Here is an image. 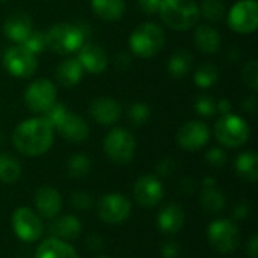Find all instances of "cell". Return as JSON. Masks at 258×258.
<instances>
[{"label":"cell","mask_w":258,"mask_h":258,"mask_svg":"<svg viewBox=\"0 0 258 258\" xmlns=\"http://www.w3.org/2000/svg\"><path fill=\"white\" fill-rule=\"evenodd\" d=\"M21 175L20 162L11 154L0 153V181L2 183H14Z\"/></svg>","instance_id":"cell-29"},{"label":"cell","mask_w":258,"mask_h":258,"mask_svg":"<svg viewBox=\"0 0 258 258\" xmlns=\"http://www.w3.org/2000/svg\"><path fill=\"white\" fill-rule=\"evenodd\" d=\"M57 97L56 85L48 79H36L24 89V104L32 113L42 115L54 103Z\"/></svg>","instance_id":"cell-9"},{"label":"cell","mask_w":258,"mask_h":258,"mask_svg":"<svg viewBox=\"0 0 258 258\" xmlns=\"http://www.w3.org/2000/svg\"><path fill=\"white\" fill-rule=\"evenodd\" d=\"M210 141V128L204 121L192 119L184 122L177 132V144L186 151H198Z\"/></svg>","instance_id":"cell-13"},{"label":"cell","mask_w":258,"mask_h":258,"mask_svg":"<svg viewBox=\"0 0 258 258\" xmlns=\"http://www.w3.org/2000/svg\"><path fill=\"white\" fill-rule=\"evenodd\" d=\"M194 44L204 54H215L219 51L222 39L218 29L210 24H197L194 32Z\"/></svg>","instance_id":"cell-20"},{"label":"cell","mask_w":258,"mask_h":258,"mask_svg":"<svg viewBox=\"0 0 258 258\" xmlns=\"http://www.w3.org/2000/svg\"><path fill=\"white\" fill-rule=\"evenodd\" d=\"M88 29L79 23H56L45 32L47 48L56 54H73L85 44Z\"/></svg>","instance_id":"cell-2"},{"label":"cell","mask_w":258,"mask_h":258,"mask_svg":"<svg viewBox=\"0 0 258 258\" xmlns=\"http://www.w3.org/2000/svg\"><path fill=\"white\" fill-rule=\"evenodd\" d=\"M215 136L218 142L227 148H240L249 141L251 127L239 115H222L215 124Z\"/></svg>","instance_id":"cell-5"},{"label":"cell","mask_w":258,"mask_h":258,"mask_svg":"<svg viewBox=\"0 0 258 258\" xmlns=\"http://www.w3.org/2000/svg\"><path fill=\"white\" fill-rule=\"evenodd\" d=\"M236 171L237 174L248 180L255 181L258 178V156L254 151H245L237 156L236 159Z\"/></svg>","instance_id":"cell-27"},{"label":"cell","mask_w":258,"mask_h":258,"mask_svg":"<svg viewBox=\"0 0 258 258\" xmlns=\"http://www.w3.org/2000/svg\"><path fill=\"white\" fill-rule=\"evenodd\" d=\"M23 47H26L29 51H32L33 54H41L47 50V42H45V32H39V30H32L30 35L24 39V42L21 44Z\"/></svg>","instance_id":"cell-35"},{"label":"cell","mask_w":258,"mask_h":258,"mask_svg":"<svg viewBox=\"0 0 258 258\" xmlns=\"http://www.w3.org/2000/svg\"><path fill=\"white\" fill-rule=\"evenodd\" d=\"M71 204L77 210H88L92 206V198L85 192H76L71 197Z\"/></svg>","instance_id":"cell-38"},{"label":"cell","mask_w":258,"mask_h":258,"mask_svg":"<svg viewBox=\"0 0 258 258\" xmlns=\"http://www.w3.org/2000/svg\"><path fill=\"white\" fill-rule=\"evenodd\" d=\"M200 17L210 23H219L225 18L227 9L222 0H203L200 3Z\"/></svg>","instance_id":"cell-31"},{"label":"cell","mask_w":258,"mask_h":258,"mask_svg":"<svg viewBox=\"0 0 258 258\" xmlns=\"http://www.w3.org/2000/svg\"><path fill=\"white\" fill-rule=\"evenodd\" d=\"M135 200L144 207H154L157 206L165 195V187L157 175L145 174L139 177L133 187Z\"/></svg>","instance_id":"cell-14"},{"label":"cell","mask_w":258,"mask_h":258,"mask_svg":"<svg viewBox=\"0 0 258 258\" xmlns=\"http://www.w3.org/2000/svg\"><path fill=\"white\" fill-rule=\"evenodd\" d=\"M97 258H110V257H106V255H100V257H97Z\"/></svg>","instance_id":"cell-49"},{"label":"cell","mask_w":258,"mask_h":258,"mask_svg":"<svg viewBox=\"0 0 258 258\" xmlns=\"http://www.w3.org/2000/svg\"><path fill=\"white\" fill-rule=\"evenodd\" d=\"M242 109H243L246 113H249V115H255V113H257L258 100L255 92H252L249 97H246V98L242 101Z\"/></svg>","instance_id":"cell-41"},{"label":"cell","mask_w":258,"mask_h":258,"mask_svg":"<svg viewBox=\"0 0 258 258\" xmlns=\"http://www.w3.org/2000/svg\"><path fill=\"white\" fill-rule=\"evenodd\" d=\"M54 141L53 127L42 118H29L20 122L12 132L14 148L29 157H36L45 154Z\"/></svg>","instance_id":"cell-1"},{"label":"cell","mask_w":258,"mask_h":258,"mask_svg":"<svg viewBox=\"0 0 258 258\" xmlns=\"http://www.w3.org/2000/svg\"><path fill=\"white\" fill-rule=\"evenodd\" d=\"M242 79L243 83L252 91H258V60L257 59H251L249 62H246V65L242 70Z\"/></svg>","instance_id":"cell-36"},{"label":"cell","mask_w":258,"mask_h":258,"mask_svg":"<svg viewBox=\"0 0 258 258\" xmlns=\"http://www.w3.org/2000/svg\"><path fill=\"white\" fill-rule=\"evenodd\" d=\"M200 201H201L203 209L206 212H210V213H218L225 206V197L221 190L216 189V186L204 187L201 190Z\"/></svg>","instance_id":"cell-30"},{"label":"cell","mask_w":258,"mask_h":258,"mask_svg":"<svg viewBox=\"0 0 258 258\" xmlns=\"http://www.w3.org/2000/svg\"><path fill=\"white\" fill-rule=\"evenodd\" d=\"M194 109L198 115H201L204 118H212L218 113L216 112V100L209 94L198 95L194 101Z\"/></svg>","instance_id":"cell-34"},{"label":"cell","mask_w":258,"mask_h":258,"mask_svg":"<svg viewBox=\"0 0 258 258\" xmlns=\"http://www.w3.org/2000/svg\"><path fill=\"white\" fill-rule=\"evenodd\" d=\"M203 186H204V187H212V186H216V181H215L213 178H204Z\"/></svg>","instance_id":"cell-48"},{"label":"cell","mask_w":258,"mask_h":258,"mask_svg":"<svg viewBox=\"0 0 258 258\" xmlns=\"http://www.w3.org/2000/svg\"><path fill=\"white\" fill-rule=\"evenodd\" d=\"M0 62H2V53H0Z\"/></svg>","instance_id":"cell-50"},{"label":"cell","mask_w":258,"mask_h":258,"mask_svg":"<svg viewBox=\"0 0 258 258\" xmlns=\"http://www.w3.org/2000/svg\"><path fill=\"white\" fill-rule=\"evenodd\" d=\"M166 42V35L162 26L145 21L133 29L128 36V48L139 59L154 57L162 51Z\"/></svg>","instance_id":"cell-3"},{"label":"cell","mask_w":258,"mask_h":258,"mask_svg":"<svg viewBox=\"0 0 258 258\" xmlns=\"http://www.w3.org/2000/svg\"><path fill=\"white\" fill-rule=\"evenodd\" d=\"M228 27L240 35H251L258 29L257 0H239L227 11Z\"/></svg>","instance_id":"cell-8"},{"label":"cell","mask_w":258,"mask_h":258,"mask_svg":"<svg viewBox=\"0 0 258 258\" xmlns=\"http://www.w3.org/2000/svg\"><path fill=\"white\" fill-rule=\"evenodd\" d=\"M219 80V70L215 63H203L194 71V83L201 89L215 86Z\"/></svg>","instance_id":"cell-28"},{"label":"cell","mask_w":258,"mask_h":258,"mask_svg":"<svg viewBox=\"0 0 258 258\" xmlns=\"http://www.w3.org/2000/svg\"><path fill=\"white\" fill-rule=\"evenodd\" d=\"M246 252L249 258H257L258 257V236L257 234H252V237L249 239L248 242V248H246Z\"/></svg>","instance_id":"cell-45"},{"label":"cell","mask_w":258,"mask_h":258,"mask_svg":"<svg viewBox=\"0 0 258 258\" xmlns=\"http://www.w3.org/2000/svg\"><path fill=\"white\" fill-rule=\"evenodd\" d=\"M11 222L15 236L23 242H36L44 233L41 216L29 207H18L12 213Z\"/></svg>","instance_id":"cell-11"},{"label":"cell","mask_w":258,"mask_h":258,"mask_svg":"<svg viewBox=\"0 0 258 258\" xmlns=\"http://www.w3.org/2000/svg\"><path fill=\"white\" fill-rule=\"evenodd\" d=\"M83 74L85 71L77 57H67L56 68V80L65 88H73L79 85L83 79Z\"/></svg>","instance_id":"cell-23"},{"label":"cell","mask_w":258,"mask_h":258,"mask_svg":"<svg viewBox=\"0 0 258 258\" xmlns=\"http://www.w3.org/2000/svg\"><path fill=\"white\" fill-rule=\"evenodd\" d=\"M91 8L103 21H118L125 14L124 0H91Z\"/></svg>","instance_id":"cell-25"},{"label":"cell","mask_w":258,"mask_h":258,"mask_svg":"<svg viewBox=\"0 0 258 258\" xmlns=\"http://www.w3.org/2000/svg\"><path fill=\"white\" fill-rule=\"evenodd\" d=\"M98 218L106 224H121L132 213L130 201L121 194H107L100 198L97 206Z\"/></svg>","instance_id":"cell-12"},{"label":"cell","mask_w":258,"mask_h":258,"mask_svg":"<svg viewBox=\"0 0 258 258\" xmlns=\"http://www.w3.org/2000/svg\"><path fill=\"white\" fill-rule=\"evenodd\" d=\"M101 245H103V240H101V239H98L95 234H94V236H91V237L88 239V246H89L91 249H98Z\"/></svg>","instance_id":"cell-47"},{"label":"cell","mask_w":258,"mask_h":258,"mask_svg":"<svg viewBox=\"0 0 258 258\" xmlns=\"http://www.w3.org/2000/svg\"><path fill=\"white\" fill-rule=\"evenodd\" d=\"M194 56L189 50L178 48L175 50L168 60V73L174 79H183L192 71Z\"/></svg>","instance_id":"cell-26"},{"label":"cell","mask_w":258,"mask_h":258,"mask_svg":"<svg viewBox=\"0 0 258 258\" xmlns=\"http://www.w3.org/2000/svg\"><path fill=\"white\" fill-rule=\"evenodd\" d=\"M77 60L80 62L83 71L89 74H101L109 67V56L106 50L94 42H85L77 51Z\"/></svg>","instance_id":"cell-15"},{"label":"cell","mask_w":258,"mask_h":258,"mask_svg":"<svg viewBox=\"0 0 258 258\" xmlns=\"http://www.w3.org/2000/svg\"><path fill=\"white\" fill-rule=\"evenodd\" d=\"M184 225V212L178 204H166L157 215V227L165 234H177Z\"/></svg>","instance_id":"cell-21"},{"label":"cell","mask_w":258,"mask_h":258,"mask_svg":"<svg viewBox=\"0 0 258 258\" xmlns=\"http://www.w3.org/2000/svg\"><path fill=\"white\" fill-rule=\"evenodd\" d=\"M160 3H162V0H138L139 9L144 14H148V15L157 14L159 8H160Z\"/></svg>","instance_id":"cell-40"},{"label":"cell","mask_w":258,"mask_h":258,"mask_svg":"<svg viewBox=\"0 0 258 258\" xmlns=\"http://www.w3.org/2000/svg\"><path fill=\"white\" fill-rule=\"evenodd\" d=\"M67 171L73 178H83L91 171V159L83 153L73 154L67 163Z\"/></svg>","instance_id":"cell-32"},{"label":"cell","mask_w":258,"mask_h":258,"mask_svg":"<svg viewBox=\"0 0 258 258\" xmlns=\"http://www.w3.org/2000/svg\"><path fill=\"white\" fill-rule=\"evenodd\" d=\"M248 212H249V209H248L245 204H240V206L236 207V210L233 212V215H234L236 218H239V219H243V218L248 216Z\"/></svg>","instance_id":"cell-46"},{"label":"cell","mask_w":258,"mask_h":258,"mask_svg":"<svg viewBox=\"0 0 258 258\" xmlns=\"http://www.w3.org/2000/svg\"><path fill=\"white\" fill-rule=\"evenodd\" d=\"M104 153L116 165L128 163L136 151V141L135 136L121 127L112 128L104 138Z\"/></svg>","instance_id":"cell-6"},{"label":"cell","mask_w":258,"mask_h":258,"mask_svg":"<svg viewBox=\"0 0 258 258\" xmlns=\"http://www.w3.org/2000/svg\"><path fill=\"white\" fill-rule=\"evenodd\" d=\"M127 116H128V119H130V122H132L133 125L141 127V125H144V124L150 119V116H151V109H150V106H148L147 103L138 101V103H133V104L128 107Z\"/></svg>","instance_id":"cell-33"},{"label":"cell","mask_w":258,"mask_h":258,"mask_svg":"<svg viewBox=\"0 0 258 258\" xmlns=\"http://www.w3.org/2000/svg\"><path fill=\"white\" fill-rule=\"evenodd\" d=\"M32 30H33V21H32L30 15L23 11L12 12L3 21L5 36L15 44H23Z\"/></svg>","instance_id":"cell-18"},{"label":"cell","mask_w":258,"mask_h":258,"mask_svg":"<svg viewBox=\"0 0 258 258\" xmlns=\"http://www.w3.org/2000/svg\"><path fill=\"white\" fill-rule=\"evenodd\" d=\"M115 65H116L119 70H127V68H130V65H132V56H130L128 53H125V51L118 53V54H116V59H115Z\"/></svg>","instance_id":"cell-43"},{"label":"cell","mask_w":258,"mask_h":258,"mask_svg":"<svg viewBox=\"0 0 258 258\" xmlns=\"http://www.w3.org/2000/svg\"><path fill=\"white\" fill-rule=\"evenodd\" d=\"M80 231H82L80 219L73 215L60 216L50 225V233L53 234V237L65 242L76 239L80 234Z\"/></svg>","instance_id":"cell-24"},{"label":"cell","mask_w":258,"mask_h":258,"mask_svg":"<svg viewBox=\"0 0 258 258\" xmlns=\"http://www.w3.org/2000/svg\"><path fill=\"white\" fill-rule=\"evenodd\" d=\"M157 14L165 26L177 32L190 30L200 20V8L195 0H162Z\"/></svg>","instance_id":"cell-4"},{"label":"cell","mask_w":258,"mask_h":258,"mask_svg":"<svg viewBox=\"0 0 258 258\" xmlns=\"http://www.w3.org/2000/svg\"><path fill=\"white\" fill-rule=\"evenodd\" d=\"M231 109H233V104L228 98H221L216 101V112L221 113V116L231 113Z\"/></svg>","instance_id":"cell-44"},{"label":"cell","mask_w":258,"mask_h":258,"mask_svg":"<svg viewBox=\"0 0 258 258\" xmlns=\"http://www.w3.org/2000/svg\"><path fill=\"white\" fill-rule=\"evenodd\" d=\"M35 258H79V255L68 242L50 237L36 248Z\"/></svg>","instance_id":"cell-22"},{"label":"cell","mask_w":258,"mask_h":258,"mask_svg":"<svg viewBox=\"0 0 258 258\" xmlns=\"http://www.w3.org/2000/svg\"><path fill=\"white\" fill-rule=\"evenodd\" d=\"M206 160L213 168H222L227 163V153L222 148H218V147L210 148L206 153Z\"/></svg>","instance_id":"cell-37"},{"label":"cell","mask_w":258,"mask_h":258,"mask_svg":"<svg viewBox=\"0 0 258 258\" xmlns=\"http://www.w3.org/2000/svg\"><path fill=\"white\" fill-rule=\"evenodd\" d=\"M2 62L5 70L15 79H29L38 70V57L32 51H29L21 44H15L9 47L3 56Z\"/></svg>","instance_id":"cell-7"},{"label":"cell","mask_w":258,"mask_h":258,"mask_svg":"<svg viewBox=\"0 0 258 258\" xmlns=\"http://www.w3.org/2000/svg\"><path fill=\"white\" fill-rule=\"evenodd\" d=\"M174 168H175V162H174L172 159H169V157L162 159V160L157 163V166H156L157 177H169V175L172 174Z\"/></svg>","instance_id":"cell-39"},{"label":"cell","mask_w":258,"mask_h":258,"mask_svg":"<svg viewBox=\"0 0 258 258\" xmlns=\"http://www.w3.org/2000/svg\"><path fill=\"white\" fill-rule=\"evenodd\" d=\"M0 2H8V0H0Z\"/></svg>","instance_id":"cell-51"},{"label":"cell","mask_w":258,"mask_h":258,"mask_svg":"<svg viewBox=\"0 0 258 258\" xmlns=\"http://www.w3.org/2000/svg\"><path fill=\"white\" fill-rule=\"evenodd\" d=\"M53 130H56L65 141L73 142V144L83 142L89 136V125H88V122L80 115H76V113H73L70 110L54 125Z\"/></svg>","instance_id":"cell-17"},{"label":"cell","mask_w":258,"mask_h":258,"mask_svg":"<svg viewBox=\"0 0 258 258\" xmlns=\"http://www.w3.org/2000/svg\"><path fill=\"white\" fill-rule=\"evenodd\" d=\"M163 258H178L180 257V246L174 242H168L162 246Z\"/></svg>","instance_id":"cell-42"},{"label":"cell","mask_w":258,"mask_h":258,"mask_svg":"<svg viewBox=\"0 0 258 258\" xmlns=\"http://www.w3.org/2000/svg\"><path fill=\"white\" fill-rule=\"evenodd\" d=\"M210 245L221 254L234 252L240 243L239 227L230 219H216L207 228Z\"/></svg>","instance_id":"cell-10"},{"label":"cell","mask_w":258,"mask_h":258,"mask_svg":"<svg viewBox=\"0 0 258 258\" xmlns=\"http://www.w3.org/2000/svg\"><path fill=\"white\" fill-rule=\"evenodd\" d=\"M35 207L39 216L47 219L56 218L62 209V197L51 186L39 187L35 194Z\"/></svg>","instance_id":"cell-19"},{"label":"cell","mask_w":258,"mask_h":258,"mask_svg":"<svg viewBox=\"0 0 258 258\" xmlns=\"http://www.w3.org/2000/svg\"><path fill=\"white\" fill-rule=\"evenodd\" d=\"M89 116L100 125H113L122 116V106L110 97H97L88 107Z\"/></svg>","instance_id":"cell-16"}]
</instances>
